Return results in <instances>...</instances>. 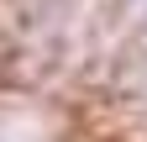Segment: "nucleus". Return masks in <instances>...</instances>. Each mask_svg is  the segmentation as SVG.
Masks as SVG:
<instances>
[{"label":"nucleus","mask_w":147,"mask_h":142,"mask_svg":"<svg viewBox=\"0 0 147 142\" xmlns=\"http://www.w3.org/2000/svg\"><path fill=\"white\" fill-rule=\"evenodd\" d=\"M126 63L131 74L147 79V0H131V16H126Z\"/></svg>","instance_id":"nucleus-1"}]
</instances>
